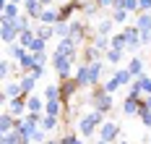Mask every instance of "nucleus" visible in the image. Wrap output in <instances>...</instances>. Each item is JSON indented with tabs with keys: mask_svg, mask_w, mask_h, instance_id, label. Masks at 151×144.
<instances>
[{
	"mask_svg": "<svg viewBox=\"0 0 151 144\" xmlns=\"http://www.w3.org/2000/svg\"><path fill=\"white\" fill-rule=\"evenodd\" d=\"M122 8H125L128 13H141V5H138V0H125V3H122Z\"/></svg>",
	"mask_w": 151,
	"mask_h": 144,
	"instance_id": "nucleus-39",
	"label": "nucleus"
},
{
	"mask_svg": "<svg viewBox=\"0 0 151 144\" xmlns=\"http://www.w3.org/2000/svg\"><path fill=\"white\" fill-rule=\"evenodd\" d=\"M86 102H91L94 110H102V113H109V110H112V105H115V100H112V95L104 89V84H102V87H94L91 95L86 97Z\"/></svg>",
	"mask_w": 151,
	"mask_h": 144,
	"instance_id": "nucleus-2",
	"label": "nucleus"
},
{
	"mask_svg": "<svg viewBox=\"0 0 151 144\" xmlns=\"http://www.w3.org/2000/svg\"><path fill=\"white\" fill-rule=\"evenodd\" d=\"M26 108H29V113H45L47 100H45V97H37V95H29V102H26Z\"/></svg>",
	"mask_w": 151,
	"mask_h": 144,
	"instance_id": "nucleus-17",
	"label": "nucleus"
},
{
	"mask_svg": "<svg viewBox=\"0 0 151 144\" xmlns=\"http://www.w3.org/2000/svg\"><path fill=\"white\" fill-rule=\"evenodd\" d=\"M109 16L115 18V24H125V21H128V16H130V13H128V11H125V8H112V13H109Z\"/></svg>",
	"mask_w": 151,
	"mask_h": 144,
	"instance_id": "nucleus-35",
	"label": "nucleus"
},
{
	"mask_svg": "<svg viewBox=\"0 0 151 144\" xmlns=\"http://www.w3.org/2000/svg\"><path fill=\"white\" fill-rule=\"evenodd\" d=\"M18 84H21V92H24V95H34V89H37V79H34L31 73L21 76V79H18Z\"/></svg>",
	"mask_w": 151,
	"mask_h": 144,
	"instance_id": "nucleus-20",
	"label": "nucleus"
},
{
	"mask_svg": "<svg viewBox=\"0 0 151 144\" xmlns=\"http://www.w3.org/2000/svg\"><path fill=\"white\" fill-rule=\"evenodd\" d=\"M112 47L128 50V37H125V32H115V34H112Z\"/></svg>",
	"mask_w": 151,
	"mask_h": 144,
	"instance_id": "nucleus-31",
	"label": "nucleus"
},
{
	"mask_svg": "<svg viewBox=\"0 0 151 144\" xmlns=\"http://www.w3.org/2000/svg\"><path fill=\"white\" fill-rule=\"evenodd\" d=\"M73 79L81 84V89H86V87H91V79H89V65L86 63H78V68H76Z\"/></svg>",
	"mask_w": 151,
	"mask_h": 144,
	"instance_id": "nucleus-13",
	"label": "nucleus"
},
{
	"mask_svg": "<svg viewBox=\"0 0 151 144\" xmlns=\"http://www.w3.org/2000/svg\"><path fill=\"white\" fill-rule=\"evenodd\" d=\"M52 68L58 73V79H70V68H73V60L65 58V55H58L52 52Z\"/></svg>",
	"mask_w": 151,
	"mask_h": 144,
	"instance_id": "nucleus-3",
	"label": "nucleus"
},
{
	"mask_svg": "<svg viewBox=\"0 0 151 144\" xmlns=\"http://www.w3.org/2000/svg\"><path fill=\"white\" fill-rule=\"evenodd\" d=\"M149 142H151V139H149Z\"/></svg>",
	"mask_w": 151,
	"mask_h": 144,
	"instance_id": "nucleus-53",
	"label": "nucleus"
},
{
	"mask_svg": "<svg viewBox=\"0 0 151 144\" xmlns=\"http://www.w3.org/2000/svg\"><path fill=\"white\" fill-rule=\"evenodd\" d=\"M73 144H83V136H81V139H78V136H76V142Z\"/></svg>",
	"mask_w": 151,
	"mask_h": 144,
	"instance_id": "nucleus-48",
	"label": "nucleus"
},
{
	"mask_svg": "<svg viewBox=\"0 0 151 144\" xmlns=\"http://www.w3.org/2000/svg\"><path fill=\"white\" fill-rule=\"evenodd\" d=\"M55 37H58V39L70 37V24H68V21H58V24H55Z\"/></svg>",
	"mask_w": 151,
	"mask_h": 144,
	"instance_id": "nucleus-33",
	"label": "nucleus"
},
{
	"mask_svg": "<svg viewBox=\"0 0 151 144\" xmlns=\"http://www.w3.org/2000/svg\"><path fill=\"white\" fill-rule=\"evenodd\" d=\"M117 144H128V142H117Z\"/></svg>",
	"mask_w": 151,
	"mask_h": 144,
	"instance_id": "nucleus-52",
	"label": "nucleus"
},
{
	"mask_svg": "<svg viewBox=\"0 0 151 144\" xmlns=\"http://www.w3.org/2000/svg\"><path fill=\"white\" fill-rule=\"evenodd\" d=\"M60 97V84H50L45 89V100H58Z\"/></svg>",
	"mask_w": 151,
	"mask_h": 144,
	"instance_id": "nucleus-36",
	"label": "nucleus"
},
{
	"mask_svg": "<svg viewBox=\"0 0 151 144\" xmlns=\"http://www.w3.org/2000/svg\"><path fill=\"white\" fill-rule=\"evenodd\" d=\"M58 126H60V115H52V113H45V115H42V128L55 131Z\"/></svg>",
	"mask_w": 151,
	"mask_h": 144,
	"instance_id": "nucleus-24",
	"label": "nucleus"
},
{
	"mask_svg": "<svg viewBox=\"0 0 151 144\" xmlns=\"http://www.w3.org/2000/svg\"><path fill=\"white\" fill-rule=\"evenodd\" d=\"M99 11H102V8H99V5H96L94 0H86V3H83V16H86V18L99 16Z\"/></svg>",
	"mask_w": 151,
	"mask_h": 144,
	"instance_id": "nucleus-32",
	"label": "nucleus"
},
{
	"mask_svg": "<svg viewBox=\"0 0 151 144\" xmlns=\"http://www.w3.org/2000/svg\"><path fill=\"white\" fill-rule=\"evenodd\" d=\"M120 87H122V84H120L117 79H115V76H112V79H104V89L109 92V95H115V92H117Z\"/></svg>",
	"mask_w": 151,
	"mask_h": 144,
	"instance_id": "nucleus-37",
	"label": "nucleus"
},
{
	"mask_svg": "<svg viewBox=\"0 0 151 144\" xmlns=\"http://www.w3.org/2000/svg\"><path fill=\"white\" fill-rule=\"evenodd\" d=\"M104 115L107 113H102V110H91V113H86V115H81V118L76 121L78 134H81V136H94V134L99 131V126L104 123Z\"/></svg>",
	"mask_w": 151,
	"mask_h": 144,
	"instance_id": "nucleus-1",
	"label": "nucleus"
},
{
	"mask_svg": "<svg viewBox=\"0 0 151 144\" xmlns=\"http://www.w3.org/2000/svg\"><path fill=\"white\" fill-rule=\"evenodd\" d=\"M91 45H96L99 50H104V52H107V50L112 47V37H107V34H99V32H96L94 37H91Z\"/></svg>",
	"mask_w": 151,
	"mask_h": 144,
	"instance_id": "nucleus-21",
	"label": "nucleus"
},
{
	"mask_svg": "<svg viewBox=\"0 0 151 144\" xmlns=\"http://www.w3.org/2000/svg\"><path fill=\"white\" fill-rule=\"evenodd\" d=\"M76 136H78V134L68 131V134H63V136H60V144H73V142H76Z\"/></svg>",
	"mask_w": 151,
	"mask_h": 144,
	"instance_id": "nucleus-42",
	"label": "nucleus"
},
{
	"mask_svg": "<svg viewBox=\"0 0 151 144\" xmlns=\"http://www.w3.org/2000/svg\"><path fill=\"white\" fill-rule=\"evenodd\" d=\"M99 139H104L109 144H117V136H120V123H115V121H104L102 126H99Z\"/></svg>",
	"mask_w": 151,
	"mask_h": 144,
	"instance_id": "nucleus-4",
	"label": "nucleus"
},
{
	"mask_svg": "<svg viewBox=\"0 0 151 144\" xmlns=\"http://www.w3.org/2000/svg\"><path fill=\"white\" fill-rule=\"evenodd\" d=\"M29 18H31V16H26V13H21V16H18V18H13V24H16V29H18V34L24 32V29H31Z\"/></svg>",
	"mask_w": 151,
	"mask_h": 144,
	"instance_id": "nucleus-34",
	"label": "nucleus"
},
{
	"mask_svg": "<svg viewBox=\"0 0 151 144\" xmlns=\"http://www.w3.org/2000/svg\"><path fill=\"white\" fill-rule=\"evenodd\" d=\"M45 47H47V39H42V37H37L34 42H31V52H45Z\"/></svg>",
	"mask_w": 151,
	"mask_h": 144,
	"instance_id": "nucleus-38",
	"label": "nucleus"
},
{
	"mask_svg": "<svg viewBox=\"0 0 151 144\" xmlns=\"http://www.w3.org/2000/svg\"><path fill=\"white\" fill-rule=\"evenodd\" d=\"M94 3H96L102 11H107V8H112V5H115V0H94Z\"/></svg>",
	"mask_w": 151,
	"mask_h": 144,
	"instance_id": "nucleus-43",
	"label": "nucleus"
},
{
	"mask_svg": "<svg viewBox=\"0 0 151 144\" xmlns=\"http://www.w3.org/2000/svg\"><path fill=\"white\" fill-rule=\"evenodd\" d=\"M45 144H60V139H47Z\"/></svg>",
	"mask_w": 151,
	"mask_h": 144,
	"instance_id": "nucleus-47",
	"label": "nucleus"
},
{
	"mask_svg": "<svg viewBox=\"0 0 151 144\" xmlns=\"http://www.w3.org/2000/svg\"><path fill=\"white\" fill-rule=\"evenodd\" d=\"M141 92L143 95H151V79L149 76H141Z\"/></svg>",
	"mask_w": 151,
	"mask_h": 144,
	"instance_id": "nucleus-41",
	"label": "nucleus"
},
{
	"mask_svg": "<svg viewBox=\"0 0 151 144\" xmlns=\"http://www.w3.org/2000/svg\"><path fill=\"white\" fill-rule=\"evenodd\" d=\"M141 100H143V97H141ZM141 100H136V97H125V100H122V113H125V115H138Z\"/></svg>",
	"mask_w": 151,
	"mask_h": 144,
	"instance_id": "nucleus-18",
	"label": "nucleus"
},
{
	"mask_svg": "<svg viewBox=\"0 0 151 144\" xmlns=\"http://www.w3.org/2000/svg\"><path fill=\"white\" fill-rule=\"evenodd\" d=\"M34 39H37V32H34V26H31V29H24V32L18 34V42H21L24 47H31V42H34Z\"/></svg>",
	"mask_w": 151,
	"mask_h": 144,
	"instance_id": "nucleus-28",
	"label": "nucleus"
},
{
	"mask_svg": "<svg viewBox=\"0 0 151 144\" xmlns=\"http://www.w3.org/2000/svg\"><path fill=\"white\" fill-rule=\"evenodd\" d=\"M26 102H29V95H24V92H21L18 97H13V100L8 102V110L13 113L16 118H18V115H26V113H29V108H26Z\"/></svg>",
	"mask_w": 151,
	"mask_h": 144,
	"instance_id": "nucleus-8",
	"label": "nucleus"
},
{
	"mask_svg": "<svg viewBox=\"0 0 151 144\" xmlns=\"http://www.w3.org/2000/svg\"><path fill=\"white\" fill-rule=\"evenodd\" d=\"M39 21H42V24H52V26H55V24L60 21V13H58V8L47 5L45 11H42V16H39Z\"/></svg>",
	"mask_w": 151,
	"mask_h": 144,
	"instance_id": "nucleus-19",
	"label": "nucleus"
},
{
	"mask_svg": "<svg viewBox=\"0 0 151 144\" xmlns=\"http://www.w3.org/2000/svg\"><path fill=\"white\" fill-rule=\"evenodd\" d=\"M112 26H115V18H112V16H104L102 21H99V29H96V32H99V34H107V37H112V34H115V32H112Z\"/></svg>",
	"mask_w": 151,
	"mask_h": 144,
	"instance_id": "nucleus-26",
	"label": "nucleus"
},
{
	"mask_svg": "<svg viewBox=\"0 0 151 144\" xmlns=\"http://www.w3.org/2000/svg\"><path fill=\"white\" fill-rule=\"evenodd\" d=\"M39 3H42V5H45V8H47V5H52L55 0H39Z\"/></svg>",
	"mask_w": 151,
	"mask_h": 144,
	"instance_id": "nucleus-46",
	"label": "nucleus"
},
{
	"mask_svg": "<svg viewBox=\"0 0 151 144\" xmlns=\"http://www.w3.org/2000/svg\"><path fill=\"white\" fill-rule=\"evenodd\" d=\"M136 26H138V32H151V13L149 11L136 16Z\"/></svg>",
	"mask_w": 151,
	"mask_h": 144,
	"instance_id": "nucleus-22",
	"label": "nucleus"
},
{
	"mask_svg": "<svg viewBox=\"0 0 151 144\" xmlns=\"http://www.w3.org/2000/svg\"><path fill=\"white\" fill-rule=\"evenodd\" d=\"M104 50H99L96 45H89V47H83V55H81V63H86V65H91V63H96V60H104Z\"/></svg>",
	"mask_w": 151,
	"mask_h": 144,
	"instance_id": "nucleus-10",
	"label": "nucleus"
},
{
	"mask_svg": "<svg viewBox=\"0 0 151 144\" xmlns=\"http://www.w3.org/2000/svg\"><path fill=\"white\" fill-rule=\"evenodd\" d=\"M0 37H3V42H5V45L18 42V29H16L13 18H0Z\"/></svg>",
	"mask_w": 151,
	"mask_h": 144,
	"instance_id": "nucleus-5",
	"label": "nucleus"
},
{
	"mask_svg": "<svg viewBox=\"0 0 151 144\" xmlns=\"http://www.w3.org/2000/svg\"><path fill=\"white\" fill-rule=\"evenodd\" d=\"M94 144H109V142H104V139H96V142H94Z\"/></svg>",
	"mask_w": 151,
	"mask_h": 144,
	"instance_id": "nucleus-50",
	"label": "nucleus"
},
{
	"mask_svg": "<svg viewBox=\"0 0 151 144\" xmlns=\"http://www.w3.org/2000/svg\"><path fill=\"white\" fill-rule=\"evenodd\" d=\"M128 68H130V73H133L136 79H141V76H146V73H143V68H146V63H143V58H141V55H133V58L128 60Z\"/></svg>",
	"mask_w": 151,
	"mask_h": 144,
	"instance_id": "nucleus-16",
	"label": "nucleus"
},
{
	"mask_svg": "<svg viewBox=\"0 0 151 144\" xmlns=\"http://www.w3.org/2000/svg\"><path fill=\"white\" fill-rule=\"evenodd\" d=\"M13 128H16V115L11 110H5L3 115H0V136L8 134V131H13Z\"/></svg>",
	"mask_w": 151,
	"mask_h": 144,
	"instance_id": "nucleus-15",
	"label": "nucleus"
},
{
	"mask_svg": "<svg viewBox=\"0 0 151 144\" xmlns=\"http://www.w3.org/2000/svg\"><path fill=\"white\" fill-rule=\"evenodd\" d=\"M21 11H18V3H5L3 5V18H18Z\"/></svg>",
	"mask_w": 151,
	"mask_h": 144,
	"instance_id": "nucleus-30",
	"label": "nucleus"
},
{
	"mask_svg": "<svg viewBox=\"0 0 151 144\" xmlns=\"http://www.w3.org/2000/svg\"><path fill=\"white\" fill-rule=\"evenodd\" d=\"M0 76H3V81H8L11 76H16V73H13V63H11L8 58L0 60Z\"/></svg>",
	"mask_w": 151,
	"mask_h": 144,
	"instance_id": "nucleus-29",
	"label": "nucleus"
},
{
	"mask_svg": "<svg viewBox=\"0 0 151 144\" xmlns=\"http://www.w3.org/2000/svg\"><path fill=\"white\" fill-rule=\"evenodd\" d=\"M115 79L120 81L122 87H128V84H133V79H136V76H133V73H130V68L125 65V68H117V71H115Z\"/></svg>",
	"mask_w": 151,
	"mask_h": 144,
	"instance_id": "nucleus-23",
	"label": "nucleus"
},
{
	"mask_svg": "<svg viewBox=\"0 0 151 144\" xmlns=\"http://www.w3.org/2000/svg\"><path fill=\"white\" fill-rule=\"evenodd\" d=\"M122 32H125V37H128V50L136 55L138 50L143 47V45H141V32H138V26H125Z\"/></svg>",
	"mask_w": 151,
	"mask_h": 144,
	"instance_id": "nucleus-9",
	"label": "nucleus"
},
{
	"mask_svg": "<svg viewBox=\"0 0 151 144\" xmlns=\"http://www.w3.org/2000/svg\"><path fill=\"white\" fill-rule=\"evenodd\" d=\"M138 5H141V13L143 11H151V0H138Z\"/></svg>",
	"mask_w": 151,
	"mask_h": 144,
	"instance_id": "nucleus-45",
	"label": "nucleus"
},
{
	"mask_svg": "<svg viewBox=\"0 0 151 144\" xmlns=\"http://www.w3.org/2000/svg\"><path fill=\"white\" fill-rule=\"evenodd\" d=\"M78 89H81V84H78L73 76H70V79H60V100H63V102H68Z\"/></svg>",
	"mask_w": 151,
	"mask_h": 144,
	"instance_id": "nucleus-7",
	"label": "nucleus"
},
{
	"mask_svg": "<svg viewBox=\"0 0 151 144\" xmlns=\"http://www.w3.org/2000/svg\"><path fill=\"white\" fill-rule=\"evenodd\" d=\"M45 60H47L45 52H34V63H42V65H45Z\"/></svg>",
	"mask_w": 151,
	"mask_h": 144,
	"instance_id": "nucleus-44",
	"label": "nucleus"
},
{
	"mask_svg": "<svg viewBox=\"0 0 151 144\" xmlns=\"http://www.w3.org/2000/svg\"><path fill=\"white\" fill-rule=\"evenodd\" d=\"M63 110H65V102H63L60 97H58V100H47V108H45V113H52V115H60Z\"/></svg>",
	"mask_w": 151,
	"mask_h": 144,
	"instance_id": "nucleus-25",
	"label": "nucleus"
},
{
	"mask_svg": "<svg viewBox=\"0 0 151 144\" xmlns=\"http://www.w3.org/2000/svg\"><path fill=\"white\" fill-rule=\"evenodd\" d=\"M122 55H125V50L109 47V50H107V55H104V60H107V63H112V65H117V63L122 60Z\"/></svg>",
	"mask_w": 151,
	"mask_h": 144,
	"instance_id": "nucleus-27",
	"label": "nucleus"
},
{
	"mask_svg": "<svg viewBox=\"0 0 151 144\" xmlns=\"http://www.w3.org/2000/svg\"><path fill=\"white\" fill-rule=\"evenodd\" d=\"M21 95V84H18V79L16 81H5V87H3V100L5 102H11L13 97Z\"/></svg>",
	"mask_w": 151,
	"mask_h": 144,
	"instance_id": "nucleus-14",
	"label": "nucleus"
},
{
	"mask_svg": "<svg viewBox=\"0 0 151 144\" xmlns=\"http://www.w3.org/2000/svg\"><path fill=\"white\" fill-rule=\"evenodd\" d=\"M89 79H91V87H99V81L104 79V60H96L89 65Z\"/></svg>",
	"mask_w": 151,
	"mask_h": 144,
	"instance_id": "nucleus-12",
	"label": "nucleus"
},
{
	"mask_svg": "<svg viewBox=\"0 0 151 144\" xmlns=\"http://www.w3.org/2000/svg\"><path fill=\"white\" fill-rule=\"evenodd\" d=\"M76 47H78V45H76L70 37H63V39H58V47H55V52H58V55H65V58H70V60L76 63V58H78Z\"/></svg>",
	"mask_w": 151,
	"mask_h": 144,
	"instance_id": "nucleus-6",
	"label": "nucleus"
},
{
	"mask_svg": "<svg viewBox=\"0 0 151 144\" xmlns=\"http://www.w3.org/2000/svg\"><path fill=\"white\" fill-rule=\"evenodd\" d=\"M68 24H70V39L76 45H81L86 39V24L83 21H68Z\"/></svg>",
	"mask_w": 151,
	"mask_h": 144,
	"instance_id": "nucleus-11",
	"label": "nucleus"
},
{
	"mask_svg": "<svg viewBox=\"0 0 151 144\" xmlns=\"http://www.w3.org/2000/svg\"><path fill=\"white\" fill-rule=\"evenodd\" d=\"M146 105H149V108H151V95H146Z\"/></svg>",
	"mask_w": 151,
	"mask_h": 144,
	"instance_id": "nucleus-49",
	"label": "nucleus"
},
{
	"mask_svg": "<svg viewBox=\"0 0 151 144\" xmlns=\"http://www.w3.org/2000/svg\"><path fill=\"white\" fill-rule=\"evenodd\" d=\"M29 73L34 76V79H42V76H45V65H42V63H34V68H31Z\"/></svg>",
	"mask_w": 151,
	"mask_h": 144,
	"instance_id": "nucleus-40",
	"label": "nucleus"
},
{
	"mask_svg": "<svg viewBox=\"0 0 151 144\" xmlns=\"http://www.w3.org/2000/svg\"><path fill=\"white\" fill-rule=\"evenodd\" d=\"M11 3H18V5H24V0H11Z\"/></svg>",
	"mask_w": 151,
	"mask_h": 144,
	"instance_id": "nucleus-51",
	"label": "nucleus"
}]
</instances>
